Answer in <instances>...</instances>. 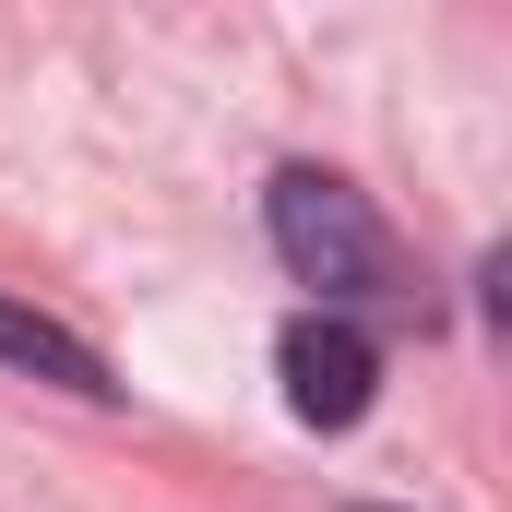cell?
I'll list each match as a JSON object with an SVG mask.
<instances>
[{"instance_id": "obj_1", "label": "cell", "mask_w": 512, "mask_h": 512, "mask_svg": "<svg viewBox=\"0 0 512 512\" xmlns=\"http://www.w3.org/2000/svg\"><path fill=\"white\" fill-rule=\"evenodd\" d=\"M274 251L286 274L322 298V310H382V298H417V274L393 251V227L370 215V191L358 179H334V167H274Z\"/></svg>"}, {"instance_id": "obj_2", "label": "cell", "mask_w": 512, "mask_h": 512, "mask_svg": "<svg viewBox=\"0 0 512 512\" xmlns=\"http://www.w3.org/2000/svg\"><path fill=\"white\" fill-rule=\"evenodd\" d=\"M274 370H286V417L298 429H358L370 393H382V346L346 322V310H298L274 334Z\"/></svg>"}, {"instance_id": "obj_3", "label": "cell", "mask_w": 512, "mask_h": 512, "mask_svg": "<svg viewBox=\"0 0 512 512\" xmlns=\"http://www.w3.org/2000/svg\"><path fill=\"white\" fill-rule=\"evenodd\" d=\"M0 358H12V370H36V382H60V393H84V405H120L108 358H96L84 334H60L48 310H24V298H0Z\"/></svg>"}, {"instance_id": "obj_4", "label": "cell", "mask_w": 512, "mask_h": 512, "mask_svg": "<svg viewBox=\"0 0 512 512\" xmlns=\"http://www.w3.org/2000/svg\"><path fill=\"white\" fill-rule=\"evenodd\" d=\"M358 512H382V501H358Z\"/></svg>"}]
</instances>
